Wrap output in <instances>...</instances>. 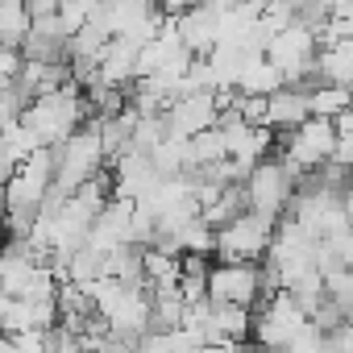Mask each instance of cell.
Wrapping results in <instances>:
<instances>
[{
    "instance_id": "obj_14",
    "label": "cell",
    "mask_w": 353,
    "mask_h": 353,
    "mask_svg": "<svg viewBox=\"0 0 353 353\" xmlns=\"http://www.w3.org/2000/svg\"><path fill=\"white\" fill-rule=\"evenodd\" d=\"M9 345L17 353H50V328H26V332H9Z\"/></svg>"
},
{
    "instance_id": "obj_12",
    "label": "cell",
    "mask_w": 353,
    "mask_h": 353,
    "mask_svg": "<svg viewBox=\"0 0 353 353\" xmlns=\"http://www.w3.org/2000/svg\"><path fill=\"white\" fill-rule=\"evenodd\" d=\"M336 112H349V88H332V83L307 88V117L332 121Z\"/></svg>"
},
{
    "instance_id": "obj_7",
    "label": "cell",
    "mask_w": 353,
    "mask_h": 353,
    "mask_svg": "<svg viewBox=\"0 0 353 353\" xmlns=\"http://www.w3.org/2000/svg\"><path fill=\"white\" fill-rule=\"evenodd\" d=\"M216 92H188L179 100H170L162 108V125H166V137H196L204 129L216 125Z\"/></svg>"
},
{
    "instance_id": "obj_13",
    "label": "cell",
    "mask_w": 353,
    "mask_h": 353,
    "mask_svg": "<svg viewBox=\"0 0 353 353\" xmlns=\"http://www.w3.org/2000/svg\"><path fill=\"white\" fill-rule=\"evenodd\" d=\"M54 17H59V26L67 30V38L92 17V5H83V0H54Z\"/></svg>"
},
{
    "instance_id": "obj_11",
    "label": "cell",
    "mask_w": 353,
    "mask_h": 353,
    "mask_svg": "<svg viewBox=\"0 0 353 353\" xmlns=\"http://www.w3.org/2000/svg\"><path fill=\"white\" fill-rule=\"evenodd\" d=\"M30 34V13L21 0H0V46H9V50H21Z\"/></svg>"
},
{
    "instance_id": "obj_2",
    "label": "cell",
    "mask_w": 353,
    "mask_h": 353,
    "mask_svg": "<svg viewBox=\"0 0 353 353\" xmlns=\"http://www.w3.org/2000/svg\"><path fill=\"white\" fill-rule=\"evenodd\" d=\"M104 170V145L96 137L92 125L75 129L63 145H54V192L59 196H71L75 188H83L88 179H96V174Z\"/></svg>"
},
{
    "instance_id": "obj_9",
    "label": "cell",
    "mask_w": 353,
    "mask_h": 353,
    "mask_svg": "<svg viewBox=\"0 0 353 353\" xmlns=\"http://www.w3.org/2000/svg\"><path fill=\"white\" fill-rule=\"evenodd\" d=\"M312 71H316V83L349 88V79H353V42L316 50V54H312Z\"/></svg>"
},
{
    "instance_id": "obj_4",
    "label": "cell",
    "mask_w": 353,
    "mask_h": 353,
    "mask_svg": "<svg viewBox=\"0 0 353 353\" xmlns=\"http://www.w3.org/2000/svg\"><path fill=\"white\" fill-rule=\"evenodd\" d=\"M274 241V221L258 212H237L221 229H212V254L221 262H262Z\"/></svg>"
},
{
    "instance_id": "obj_16",
    "label": "cell",
    "mask_w": 353,
    "mask_h": 353,
    "mask_svg": "<svg viewBox=\"0 0 353 353\" xmlns=\"http://www.w3.org/2000/svg\"><path fill=\"white\" fill-rule=\"evenodd\" d=\"M17 170V162L9 158V150H5V141H0V188H5V179H9V174Z\"/></svg>"
},
{
    "instance_id": "obj_10",
    "label": "cell",
    "mask_w": 353,
    "mask_h": 353,
    "mask_svg": "<svg viewBox=\"0 0 353 353\" xmlns=\"http://www.w3.org/2000/svg\"><path fill=\"white\" fill-rule=\"evenodd\" d=\"M283 88V75L274 63H266V54H250L241 63V75H237V96H270Z\"/></svg>"
},
{
    "instance_id": "obj_6",
    "label": "cell",
    "mask_w": 353,
    "mask_h": 353,
    "mask_svg": "<svg viewBox=\"0 0 353 353\" xmlns=\"http://www.w3.org/2000/svg\"><path fill=\"white\" fill-rule=\"evenodd\" d=\"M204 299L254 312L262 303V262H216V266H208Z\"/></svg>"
},
{
    "instance_id": "obj_18",
    "label": "cell",
    "mask_w": 353,
    "mask_h": 353,
    "mask_svg": "<svg viewBox=\"0 0 353 353\" xmlns=\"http://www.w3.org/2000/svg\"><path fill=\"white\" fill-rule=\"evenodd\" d=\"M0 353H17V349L9 345V336H0Z\"/></svg>"
},
{
    "instance_id": "obj_1",
    "label": "cell",
    "mask_w": 353,
    "mask_h": 353,
    "mask_svg": "<svg viewBox=\"0 0 353 353\" xmlns=\"http://www.w3.org/2000/svg\"><path fill=\"white\" fill-rule=\"evenodd\" d=\"M88 117H92V108H88V100H83V92H79L75 79H67L59 92L38 96V100H30V104L21 108V121L38 133V141H42L46 150L63 145L75 129H83Z\"/></svg>"
},
{
    "instance_id": "obj_5",
    "label": "cell",
    "mask_w": 353,
    "mask_h": 353,
    "mask_svg": "<svg viewBox=\"0 0 353 353\" xmlns=\"http://www.w3.org/2000/svg\"><path fill=\"white\" fill-rule=\"evenodd\" d=\"M307 324V312L287 295V291H274L270 299H262L254 312H250V341L254 349H270V353H283L287 341Z\"/></svg>"
},
{
    "instance_id": "obj_3",
    "label": "cell",
    "mask_w": 353,
    "mask_h": 353,
    "mask_svg": "<svg viewBox=\"0 0 353 353\" xmlns=\"http://www.w3.org/2000/svg\"><path fill=\"white\" fill-rule=\"evenodd\" d=\"M295 174L279 162V158H262L258 166H250V174L241 179V200H245V212H258V216H270V221H283L291 196H295Z\"/></svg>"
},
{
    "instance_id": "obj_8",
    "label": "cell",
    "mask_w": 353,
    "mask_h": 353,
    "mask_svg": "<svg viewBox=\"0 0 353 353\" xmlns=\"http://www.w3.org/2000/svg\"><path fill=\"white\" fill-rule=\"evenodd\" d=\"M299 121H307V92H303V88H279V92L266 96V117H262V125H266L270 133H287V129H295Z\"/></svg>"
},
{
    "instance_id": "obj_17",
    "label": "cell",
    "mask_w": 353,
    "mask_h": 353,
    "mask_svg": "<svg viewBox=\"0 0 353 353\" xmlns=\"http://www.w3.org/2000/svg\"><path fill=\"white\" fill-rule=\"evenodd\" d=\"M200 5H208V9H216V13H225V9H237L241 0H200Z\"/></svg>"
},
{
    "instance_id": "obj_15",
    "label": "cell",
    "mask_w": 353,
    "mask_h": 353,
    "mask_svg": "<svg viewBox=\"0 0 353 353\" xmlns=\"http://www.w3.org/2000/svg\"><path fill=\"white\" fill-rule=\"evenodd\" d=\"M17 71H21V50L0 46V79H17Z\"/></svg>"
}]
</instances>
